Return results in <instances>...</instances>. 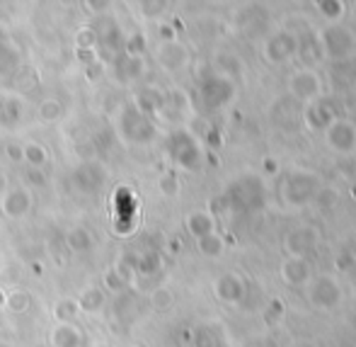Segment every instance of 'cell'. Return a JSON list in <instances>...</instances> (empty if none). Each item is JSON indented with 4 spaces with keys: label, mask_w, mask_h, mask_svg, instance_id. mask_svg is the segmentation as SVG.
Returning a JSON list of instances; mask_svg holds the SVG:
<instances>
[{
    "label": "cell",
    "mask_w": 356,
    "mask_h": 347,
    "mask_svg": "<svg viewBox=\"0 0 356 347\" xmlns=\"http://www.w3.org/2000/svg\"><path fill=\"white\" fill-rule=\"evenodd\" d=\"M119 134L131 144H143L153 137V124L148 122L143 112H138L136 105H124L119 112Z\"/></svg>",
    "instance_id": "cell-1"
},
{
    "label": "cell",
    "mask_w": 356,
    "mask_h": 347,
    "mask_svg": "<svg viewBox=\"0 0 356 347\" xmlns=\"http://www.w3.org/2000/svg\"><path fill=\"white\" fill-rule=\"evenodd\" d=\"M0 211H3L5 219H24L32 211V192L27 187H22V185L10 187L0 199Z\"/></svg>",
    "instance_id": "cell-2"
},
{
    "label": "cell",
    "mask_w": 356,
    "mask_h": 347,
    "mask_svg": "<svg viewBox=\"0 0 356 347\" xmlns=\"http://www.w3.org/2000/svg\"><path fill=\"white\" fill-rule=\"evenodd\" d=\"M71 183L75 190H80V192H85V194L95 192V190L102 187V183H104V168L99 163H92V160L80 163L78 168L73 170Z\"/></svg>",
    "instance_id": "cell-3"
},
{
    "label": "cell",
    "mask_w": 356,
    "mask_h": 347,
    "mask_svg": "<svg viewBox=\"0 0 356 347\" xmlns=\"http://www.w3.org/2000/svg\"><path fill=\"white\" fill-rule=\"evenodd\" d=\"M51 347H83L85 335L75 323H56L49 333Z\"/></svg>",
    "instance_id": "cell-4"
},
{
    "label": "cell",
    "mask_w": 356,
    "mask_h": 347,
    "mask_svg": "<svg viewBox=\"0 0 356 347\" xmlns=\"http://www.w3.org/2000/svg\"><path fill=\"white\" fill-rule=\"evenodd\" d=\"M22 70V52L10 39H0V78H13Z\"/></svg>",
    "instance_id": "cell-5"
},
{
    "label": "cell",
    "mask_w": 356,
    "mask_h": 347,
    "mask_svg": "<svg viewBox=\"0 0 356 347\" xmlns=\"http://www.w3.org/2000/svg\"><path fill=\"white\" fill-rule=\"evenodd\" d=\"M107 304V294H104L102 286H88L83 294L78 296V309L80 314H88V316H95L104 309Z\"/></svg>",
    "instance_id": "cell-6"
},
{
    "label": "cell",
    "mask_w": 356,
    "mask_h": 347,
    "mask_svg": "<svg viewBox=\"0 0 356 347\" xmlns=\"http://www.w3.org/2000/svg\"><path fill=\"white\" fill-rule=\"evenodd\" d=\"M63 240H66L68 250H73V253H88L95 245V236L90 233L85 226H73V229H68Z\"/></svg>",
    "instance_id": "cell-7"
},
{
    "label": "cell",
    "mask_w": 356,
    "mask_h": 347,
    "mask_svg": "<svg viewBox=\"0 0 356 347\" xmlns=\"http://www.w3.org/2000/svg\"><path fill=\"white\" fill-rule=\"evenodd\" d=\"M22 119V102L13 95H0V127H15Z\"/></svg>",
    "instance_id": "cell-8"
},
{
    "label": "cell",
    "mask_w": 356,
    "mask_h": 347,
    "mask_svg": "<svg viewBox=\"0 0 356 347\" xmlns=\"http://www.w3.org/2000/svg\"><path fill=\"white\" fill-rule=\"evenodd\" d=\"M39 119H42L44 124H56L63 119V114H66V107H63L61 100H54V98H47L39 102V109H37Z\"/></svg>",
    "instance_id": "cell-9"
},
{
    "label": "cell",
    "mask_w": 356,
    "mask_h": 347,
    "mask_svg": "<svg viewBox=\"0 0 356 347\" xmlns=\"http://www.w3.org/2000/svg\"><path fill=\"white\" fill-rule=\"evenodd\" d=\"M78 316H80L78 299H73V296H63V299H58L54 304V318H56V323H73Z\"/></svg>",
    "instance_id": "cell-10"
},
{
    "label": "cell",
    "mask_w": 356,
    "mask_h": 347,
    "mask_svg": "<svg viewBox=\"0 0 356 347\" xmlns=\"http://www.w3.org/2000/svg\"><path fill=\"white\" fill-rule=\"evenodd\" d=\"M22 153H24V163H27L29 168H44V165L49 163L47 148H44L42 144H37V141H29V144H24Z\"/></svg>",
    "instance_id": "cell-11"
},
{
    "label": "cell",
    "mask_w": 356,
    "mask_h": 347,
    "mask_svg": "<svg viewBox=\"0 0 356 347\" xmlns=\"http://www.w3.org/2000/svg\"><path fill=\"white\" fill-rule=\"evenodd\" d=\"M29 306H32V296L24 289H13L8 294V301H5V309H8L10 314H27Z\"/></svg>",
    "instance_id": "cell-12"
},
{
    "label": "cell",
    "mask_w": 356,
    "mask_h": 347,
    "mask_svg": "<svg viewBox=\"0 0 356 347\" xmlns=\"http://www.w3.org/2000/svg\"><path fill=\"white\" fill-rule=\"evenodd\" d=\"M75 49H97V29L85 24L75 32Z\"/></svg>",
    "instance_id": "cell-13"
},
{
    "label": "cell",
    "mask_w": 356,
    "mask_h": 347,
    "mask_svg": "<svg viewBox=\"0 0 356 347\" xmlns=\"http://www.w3.org/2000/svg\"><path fill=\"white\" fill-rule=\"evenodd\" d=\"M117 68H122V70H117V73L122 75L124 80H129L136 73H141V61H138V59H131V56H124L122 61H117Z\"/></svg>",
    "instance_id": "cell-14"
},
{
    "label": "cell",
    "mask_w": 356,
    "mask_h": 347,
    "mask_svg": "<svg viewBox=\"0 0 356 347\" xmlns=\"http://www.w3.org/2000/svg\"><path fill=\"white\" fill-rule=\"evenodd\" d=\"M24 183H27V187H44L47 185L44 168H27L24 170Z\"/></svg>",
    "instance_id": "cell-15"
},
{
    "label": "cell",
    "mask_w": 356,
    "mask_h": 347,
    "mask_svg": "<svg viewBox=\"0 0 356 347\" xmlns=\"http://www.w3.org/2000/svg\"><path fill=\"white\" fill-rule=\"evenodd\" d=\"M124 49H127V56L136 59L138 54L145 49V39L141 37V34H131V37L127 39V44H124Z\"/></svg>",
    "instance_id": "cell-16"
},
{
    "label": "cell",
    "mask_w": 356,
    "mask_h": 347,
    "mask_svg": "<svg viewBox=\"0 0 356 347\" xmlns=\"http://www.w3.org/2000/svg\"><path fill=\"white\" fill-rule=\"evenodd\" d=\"M102 284L107 286L109 291H122V289H124V282H122V277H119V275L114 272L112 268H109L107 272L102 275Z\"/></svg>",
    "instance_id": "cell-17"
},
{
    "label": "cell",
    "mask_w": 356,
    "mask_h": 347,
    "mask_svg": "<svg viewBox=\"0 0 356 347\" xmlns=\"http://www.w3.org/2000/svg\"><path fill=\"white\" fill-rule=\"evenodd\" d=\"M85 78H88L90 83H99V80L104 78V63L95 61V63H90V66H85Z\"/></svg>",
    "instance_id": "cell-18"
},
{
    "label": "cell",
    "mask_w": 356,
    "mask_h": 347,
    "mask_svg": "<svg viewBox=\"0 0 356 347\" xmlns=\"http://www.w3.org/2000/svg\"><path fill=\"white\" fill-rule=\"evenodd\" d=\"M75 59H78L83 66H90V63L99 61V52L97 49H75Z\"/></svg>",
    "instance_id": "cell-19"
},
{
    "label": "cell",
    "mask_w": 356,
    "mask_h": 347,
    "mask_svg": "<svg viewBox=\"0 0 356 347\" xmlns=\"http://www.w3.org/2000/svg\"><path fill=\"white\" fill-rule=\"evenodd\" d=\"M136 260V272H143V275H150L155 272V255H141V258H134Z\"/></svg>",
    "instance_id": "cell-20"
},
{
    "label": "cell",
    "mask_w": 356,
    "mask_h": 347,
    "mask_svg": "<svg viewBox=\"0 0 356 347\" xmlns=\"http://www.w3.org/2000/svg\"><path fill=\"white\" fill-rule=\"evenodd\" d=\"M5 155H8L10 163H24V153L19 144H8L5 146Z\"/></svg>",
    "instance_id": "cell-21"
},
{
    "label": "cell",
    "mask_w": 356,
    "mask_h": 347,
    "mask_svg": "<svg viewBox=\"0 0 356 347\" xmlns=\"http://www.w3.org/2000/svg\"><path fill=\"white\" fill-rule=\"evenodd\" d=\"M168 304H170V294H165V291H155V294H153V306H155V309H165Z\"/></svg>",
    "instance_id": "cell-22"
},
{
    "label": "cell",
    "mask_w": 356,
    "mask_h": 347,
    "mask_svg": "<svg viewBox=\"0 0 356 347\" xmlns=\"http://www.w3.org/2000/svg\"><path fill=\"white\" fill-rule=\"evenodd\" d=\"M85 8L88 10H107L109 5L107 3H85Z\"/></svg>",
    "instance_id": "cell-23"
},
{
    "label": "cell",
    "mask_w": 356,
    "mask_h": 347,
    "mask_svg": "<svg viewBox=\"0 0 356 347\" xmlns=\"http://www.w3.org/2000/svg\"><path fill=\"white\" fill-rule=\"evenodd\" d=\"M5 301H8V291L0 289V309H5Z\"/></svg>",
    "instance_id": "cell-24"
},
{
    "label": "cell",
    "mask_w": 356,
    "mask_h": 347,
    "mask_svg": "<svg viewBox=\"0 0 356 347\" xmlns=\"http://www.w3.org/2000/svg\"><path fill=\"white\" fill-rule=\"evenodd\" d=\"M3 187H5V178L0 175V190H3Z\"/></svg>",
    "instance_id": "cell-25"
},
{
    "label": "cell",
    "mask_w": 356,
    "mask_h": 347,
    "mask_svg": "<svg viewBox=\"0 0 356 347\" xmlns=\"http://www.w3.org/2000/svg\"><path fill=\"white\" fill-rule=\"evenodd\" d=\"M119 347H131V345H119Z\"/></svg>",
    "instance_id": "cell-26"
}]
</instances>
